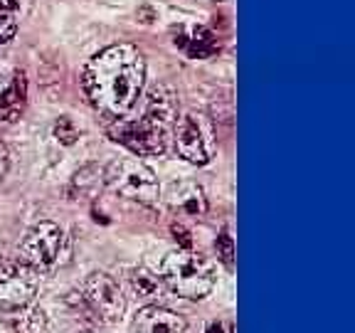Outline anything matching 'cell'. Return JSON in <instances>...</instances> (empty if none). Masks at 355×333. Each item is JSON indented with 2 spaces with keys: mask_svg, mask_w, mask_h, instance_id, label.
I'll use <instances>...</instances> for the list:
<instances>
[{
  "mask_svg": "<svg viewBox=\"0 0 355 333\" xmlns=\"http://www.w3.org/2000/svg\"><path fill=\"white\" fill-rule=\"evenodd\" d=\"M146 62L131 44H111L84 69V89L94 109L111 119L126 117L144 89Z\"/></svg>",
  "mask_w": 355,
  "mask_h": 333,
  "instance_id": "cell-1",
  "label": "cell"
},
{
  "mask_svg": "<svg viewBox=\"0 0 355 333\" xmlns=\"http://www.w3.org/2000/svg\"><path fill=\"white\" fill-rule=\"evenodd\" d=\"M178 119V104L171 89L153 87L146 96L141 119H116L109 128L111 139L139 155H158L168 148L173 126Z\"/></svg>",
  "mask_w": 355,
  "mask_h": 333,
  "instance_id": "cell-2",
  "label": "cell"
},
{
  "mask_svg": "<svg viewBox=\"0 0 355 333\" xmlns=\"http://www.w3.org/2000/svg\"><path fill=\"white\" fill-rule=\"evenodd\" d=\"M163 282L183 299H202L215 287V266L193 250H175L161 264Z\"/></svg>",
  "mask_w": 355,
  "mask_h": 333,
  "instance_id": "cell-3",
  "label": "cell"
},
{
  "mask_svg": "<svg viewBox=\"0 0 355 333\" xmlns=\"http://www.w3.org/2000/svg\"><path fill=\"white\" fill-rule=\"evenodd\" d=\"M106 185L126 200H136L144 205H153L161 198V188L155 173L136 158H121L106 168Z\"/></svg>",
  "mask_w": 355,
  "mask_h": 333,
  "instance_id": "cell-4",
  "label": "cell"
},
{
  "mask_svg": "<svg viewBox=\"0 0 355 333\" xmlns=\"http://www.w3.org/2000/svg\"><path fill=\"white\" fill-rule=\"evenodd\" d=\"M40 272L22 259H0V311H22L37 296Z\"/></svg>",
  "mask_w": 355,
  "mask_h": 333,
  "instance_id": "cell-5",
  "label": "cell"
},
{
  "mask_svg": "<svg viewBox=\"0 0 355 333\" xmlns=\"http://www.w3.org/2000/svg\"><path fill=\"white\" fill-rule=\"evenodd\" d=\"M64 242V232L55 222H37L30 228L22 237L20 244V259L30 264L35 272H47L57 264Z\"/></svg>",
  "mask_w": 355,
  "mask_h": 333,
  "instance_id": "cell-6",
  "label": "cell"
},
{
  "mask_svg": "<svg viewBox=\"0 0 355 333\" xmlns=\"http://www.w3.org/2000/svg\"><path fill=\"white\" fill-rule=\"evenodd\" d=\"M84 296H87L89 306L99 314V318L109 323L119 321L126 311V299H123L121 289L104 272L89 274L87 282H84Z\"/></svg>",
  "mask_w": 355,
  "mask_h": 333,
  "instance_id": "cell-7",
  "label": "cell"
},
{
  "mask_svg": "<svg viewBox=\"0 0 355 333\" xmlns=\"http://www.w3.org/2000/svg\"><path fill=\"white\" fill-rule=\"evenodd\" d=\"M171 139L180 158H185V161L193 163V166H205L207 163L205 136H202V128H200L198 119H195L193 114H185V117L175 119Z\"/></svg>",
  "mask_w": 355,
  "mask_h": 333,
  "instance_id": "cell-8",
  "label": "cell"
},
{
  "mask_svg": "<svg viewBox=\"0 0 355 333\" xmlns=\"http://www.w3.org/2000/svg\"><path fill=\"white\" fill-rule=\"evenodd\" d=\"M188 323L180 314L163 306H146L136 314L133 331L136 333H185Z\"/></svg>",
  "mask_w": 355,
  "mask_h": 333,
  "instance_id": "cell-9",
  "label": "cell"
},
{
  "mask_svg": "<svg viewBox=\"0 0 355 333\" xmlns=\"http://www.w3.org/2000/svg\"><path fill=\"white\" fill-rule=\"evenodd\" d=\"M25 99H28V82H25V74L15 72L6 92L0 94V121H17L25 111Z\"/></svg>",
  "mask_w": 355,
  "mask_h": 333,
  "instance_id": "cell-10",
  "label": "cell"
},
{
  "mask_svg": "<svg viewBox=\"0 0 355 333\" xmlns=\"http://www.w3.org/2000/svg\"><path fill=\"white\" fill-rule=\"evenodd\" d=\"M171 205L175 207L178 212H183V215L200 217L202 212L207 210V200H205L202 188L188 183V185H180V188H173Z\"/></svg>",
  "mask_w": 355,
  "mask_h": 333,
  "instance_id": "cell-11",
  "label": "cell"
},
{
  "mask_svg": "<svg viewBox=\"0 0 355 333\" xmlns=\"http://www.w3.org/2000/svg\"><path fill=\"white\" fill-rule=\"evenodd\" d=\"M185 50L193 60H207L217 52V40L207 28H195L190 40L185 42Z\"/></svg>",
  "mask_w": 355,
  "mask_h": 333,
  "instance_id": "cell-12",
  "label": "cell"
},
{
  "mask_svg": "<svg viewBox=\"0 0 355 333\" xmlns=\"http://www.w3.org/2000/svg\"><path fill=\"white\" fill-rule=\"evenodd\" d=\"M131 287L133 291L139 296H161L163 287H161V279L155 277V274H150L148 269H144V266H139V269H133L131 272Z\"/></svg>",
  "mask_w": 355,
  "mask_h": 333,
  "instance_id": "cell-13",
  "label": "cell"
},
{
  "mask_svg": "<svg viewBox=\"0 0 355 333\" xmlns=\"http://www.w3.org/2000/svg\"><path fill=\"white\" fill-rule=\"evenodd\" d=\"M12 326L17 333H47V318L40 309H33L28 314H22L20 318H15Z\"/></svg>",
  "mask_w": 355,
  "mask_h": 333,
  "instance_id": "cell-14",
  "label": "cell"
},
{
  "mask_svg": "<svg viewBox=\"0 0 355 333\" xmlns=\"http://www.w3.org/2000/svg\"><path fill=\"white\" fill-rule=\"evenodd\" d=\"M215 250H217V257H220L222 264L232 269V264H234V242H232V237H230V232H222L220 237H217Z\"/></svg>",
  "mask_w": 355,
  "mask_h": 333,
  "instance_id": "cell-15",
  "label": "cell"
},
{
  "mask_svg": "<svg viewBox=\"0 0 355 333\" xmlns=\"http://www.w3.org/2000/svg\"><path fill=\"white\" fill-rule=\"evenodd\" d=\"M15 30H17L15 15L0 8V44H8V42H10V40L15 37Z\"/></svg>",
  "mask_w": 355,
  "mask_h": 333,
  "instance_id": "cell-16",
  "label": "cell"
},
{
  "mask_svg": "<svg viewBox=\"0 0 355 333\" xmlns=\"http://www.w3.org/2000/svg\"><path fill=\"white\" fill-rule=\"evenodd\" d=\"M55 136H57V141H62V144H74V141H77V128L72 126L69 119L62 117L55 126Z\"/></svg>",
  "mask_w": 355,
  "mask_h": 333,
  "instance_id": "cell-17",
  "label": "cell"
},
{
  "mask_svg": "<svg viewBox=\"0 0 355 333\" xmlns=\"http://www.w3.org/2000/svg\"><path fill=\"white\" fill-rule=\"evenodd\" d=\"M173 234H175V239H180V247L183 250H193V242H190V232L183 228V225H173Z\"/></svg>",
  "mask_w": 355,
  "mask_h": 333,
  "instance_id": "cell-18",
  "label": "cell"
},
{
  "mask_svg": "<svg viewBox=\"0 0 355 333\" xmlns=\"http://www.w3.org/2000/svg\"><path fill=\"white\" fill-rule=\"evenodd\" d=\"M6 171H8V148L3 144H0V180H3Z\"/></svg>",
  "mask_w": 355,
  "mask_h": 333,
  "instance_id": "cell-19",
  "label": "cell"
},
{
  "mask_svg": "<svg viewBox=\"0 0 355 333\" xmlns=\"http://www.w3.org/2000/svg\"><path fill=\"white\" fill-rule=\"evenodd\" d=\"M0 8L8 12H12L15 8H20V0H0Z\"/></svg>",
  "mask_w": 355,
  "mask_h": 333,
  "instance_id": "cell-20",
  "label": "cell"
},
{
  "mask_svg": "<svg viewBox=\"0 0 355 333\" xmlns=\"http://www.w3.org/2000/svg\"><path fill=\"white\" fill-rule=\"evenodd\" d=\"M8 82H10V79L6 77V74L0 72V94H3V92H6V87H8Z\"/></svg>",
  "mask_w": 355,
  "mask_h": 333,
  "instance_id": "cell-21",
  "label": "cell"
},
{
  "mask_svg": "<svg viewBox=\"0 0 355 333\" xmlns=\"http://www.w3.org/2000/svg\"><path fill=\"white\" fill-rule=\"evenodd\" d=\"M207 333H222V326L220 323H212V326L207 328Z\"/></svg>",
  "mask_w": 355,
  "mask_h": 333,
  "instance_id": "cell-22",
  "label": "cell"
}]
</instances>
